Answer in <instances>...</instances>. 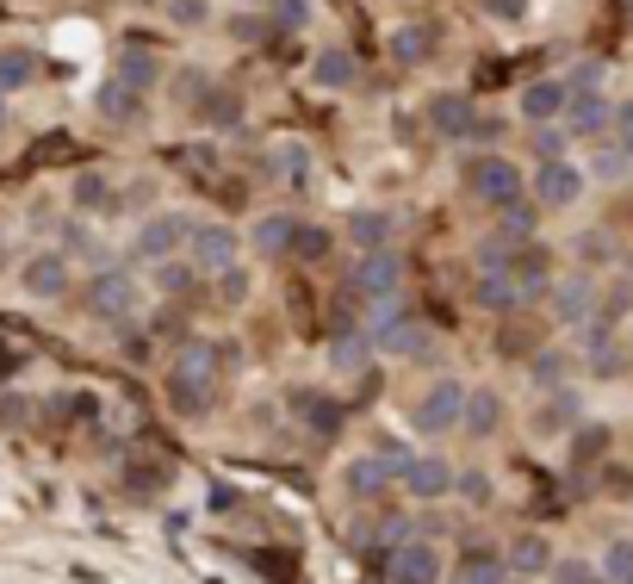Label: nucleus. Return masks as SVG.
Instances as JSON below:
<instances>
[{
  "label": "nucleus",
  "mask_w": 633,
  "mask_h": 584,
  "mask_svg": "<svg viewBox=\"0 0 633 584\" xmlns=\"http://www.w3.org/2000/svg\"><path fill=\"white\" fill-rule=\"evenodd\" d=\"M547 565H553L547 535H521V541L509 547V572H521V579H535V572H547Z\"/></svg>",
  "instance_id": "24"
},
{
  "label": "nucleus",
  "mask_w": 633,
  "mask_h": 584,
  "mask_svg": "<svg viewBox=\"0 0 633 584\" xmlns=\"http://www.w3.org/2000/svg\"><path fill=\"white\" fill-rule=\"evenodd\" d=\"M572 423H577V392H553L535 410V435H559V429H572Z\"/></svg>",
  "instance_id": "23"
},
{
  "label": "nucleus",
  "mask_w": 633,
  "mask_h": 584,
  "mask_svg": "<svg viewBox=\"0 0 633 584\" xmlns=\"http://www.w3.org/2000/svg\"><path fill=\"white\" fill-rule=\"evenodd\" d=\"M609 118H614V106L596 94V87H577V94H565V125H572V131H602Z\"/></svg>",
  "instance_id": "19"
},
{
  "label": "nucleus",
  "mask_w": 633,
  "mask_h": 584,
  "mask_svg": "<svg viewBox=\"0 0 633 584\" xmlns=\"http://www.w3.org/2000/svg\"><path fill=\"white\" fill-rule=\"evenodd\" d=\"M391 236H398V218H391V212H354V218H348V243H354L361 255L391 249Z\"/></svg>",
  "instance_id": "15"
},
{
  "label": "nucleus",
  "mask_w": 633,
  "mask_h": 584,
  "mask_svg": "<svg viewBox=\"0 0 633 584\" xmlns=\"http://www.w3.org/2000/svg\"><path fill=\"white\" fill-rule=\"evenodd\" d=\"M398 280H403V255L373 249V255H361V261H354V273H348V292H361V299H391V292H398Z\"/></svg>",
  "instance_id": "6"
},
{
  "label": "nucleus",
  "mask_w": 633,
  "mask_h": 584,
  "mask_svg": "<svg viewBox=\"0 0 633 584\" xmlns=\"http://www.w3.org/2000/svg\"><path fill=\"white\" fill-rule=\"evenodd\" d=\"M460 423H466V386L460 379H435L417 405V429L422 435H447V429H460Z\"/></svg>",
  "instance_id": "4"
},
{
  "label": "nucleus",
  "mask_w": 633,
  "mask_h": 584,
  "mask_svg": "<svg viewBox=\"0 0 633 584\" xmlns=\"http://www.w3.org/2000/svg\"><path fill=\"white\" fill-rule=\"evenodd\" d=\"M298 417H305V423L317 429V435H329V429H336V410H329L324 392H305V398H298Z\"/></svg>",
  "instance_id": "36"
},
{
  "label": "nucleus",
  "mask_w": 633,
  "mask_h": 584,
  "mask_svg": "<svg viewBox=\"0 0 633 584\" xmlns=\"http://www.w3.org/2000/svg\"><path fill=\"white\" fill-rule=\"evenodd\" d=\"M609 125H614V137H621V150L633 156V100H621V106H614Z\"/></svg>",
  "instance_id": "41"
},
{
  "label": "nucleus",
  "mask_w": 633,
  "mask_h": 584,
  "mask_svg": "<svg viewBox=\"0 0 633 584\" xmlns=\"http://www.w3.org/2000/svg\"><path fill=\"white\" fill-rule=\"evenodd\" d=\"M94 106H99V118H106V125H137V118H143V106H150V94L113 75V81H99Z\"/></svg>",
  "instance_id": "9"
},
{
  "label": "nucleus",
  "mask_w": 633,
  "mask_h": 584,
  "mask_svg": "<svg viewBox=\"0 0 633 584\" xmlns=\"http://www.w3.org/2000/svg\"><path fill=\"white\" fill-rule=\"evenodd\" d=\"M292 231H298L292 218H261V224H255V249L261 255H292Z\"/></svg>",
  "instance_id": "29"
},
{
  "label": "nucleus",
  "mask_w": 633,
  "mask_h": 584,
  "mask_svg": "<svg viewBox=\"0 0 633 584\" xmlns=\"http://www.w3.org/2000/svg\"><path fill=\"white\" fill-rule=\"evenodd\" d=\"M187 236H192V224H187V218L162 212V218H150V224L137 231V255H143V261H168V255L180 249V243H187Z\"/></svg>",
  "instance_id": "10"
},
{
  "label": "nucleus",
  "mask_w": 633,
  "mask_h": 584,
  "mask_svg": "<svg viewBox=\"0 0 633 584\" xmlns=\"http://www.w3.org/2000/svg\"><path fill=\"white\" fill-rule=\"evenodd\" d=\"M280 156H286V162H280V168H286V180H305V168H310L305 150H280Z\"/></svg>",
  "instance_id": "47"
},
{
  "label": "nucleus",
  "mask_w": 633,
  "mask_h": 584,
  "mask_svg": "<svg viewBox=\"0 0 633 584\" xmlns=\"http://www.w3.org/2000/svg\"><path fill=\"white\" fill-rule=\"evenodd\" d=\"M429 125H435L442 137H472L479 113H472V100H466V94H435V100H429Z\"/></svg>",
  "instance_id": "14"
},
{
  "label": "nucleus",
  "mask_w": 633,
  "mask_h": 584,
  "mask_svg": "<svg viewBox=\"0 0 633 584\" xmlns=\"http://www.w3.org/2000/svg\"><path fill=\"white\" fill-rule=\"evenodd\" d=\"M497 417H503L497 392H466V423H460V429H472V435H491V429H497Z\"/></svg>",
  "instance_id": "27"
},
{
  "label": "nucleus",
  "mask_w": 633,
  "mask_h": 584,
  "mask_svg": "<svg viewBox=\"0 0 633 584\" xmlns=\"http://www.w3.org/2000/svg\"><path fill=\"white\" fill-rule=\"evenodd\" d=\"M559 373H565V361H559V354L547 349V354H540V361H535V379H540V386H553Z\"/></svg>",
  "instance_id": "46"
},
{
  "label": "nucleus",
  "mask_w": 633,
  "mask_h": 584,
  "mask_svg": "<svg viewBox=\"0 0 633 584\" xmlns=\"http://www.w3.org/2000/svg\"><path fill=\"white\" fill-rule=\"evenodd\" d=\"M509 280L521 287V299L540 292L547 287V249H535V243H528V249H509Z\"/></svg>",
  "instance_id": "21"
},
{
  "label": "nucleus",
  "mask_w": 633,
  "mask_h": 584,
  "mask_svg": "<svg viewBox=\"0 0 633 584\" xmlns=\"http://www.w3.org/2000/svg\"><path fill=\"white\" fill-rule=\"evenodd\" d=\"M403 486H410V498H447L460 479L442 454H417V460H403Z\"/></svg>",
  "instance_id": "12"
},
{
  "label": "nucleus",
  "mask_w": 633,
  "mask_h": 584,
  "mask_svg": "<svg viewBox=\"0 0 633 584\" xmlns=\"http://www.w3.org/2000/svg\"><path fill=\"white\" fill-rule=\"evenodd\" d=\"M192 280H199L192 261H174V255H168V261H155V287H162V292H187Z\"/></svg>",
  "instance_id": "33"
},
{
  "label": "nucleus",
  "mask_w": 633,
  "mask_h": 584,
  "mask_svg": "<svg viewBox=\"0 0 633 584\" xmlns=\"http://www.w3.org/2000/svg\"><path fill=\"white\" fill-rule=\"evenodd\" d=\"M317 81H324V87H348V81H354V57L324 50V57H317Z\"/></svg>",
  "instance_id": "34"
},
{
  "label": "nucleus",
  "mask_w": 633,
  "mask_h": 584,
  "mask_svg": "<svg viewBox=\"0 0 633 584\" xmlns=\"http://www.w3.org/2000/svg\"><path fill=\"white\" fill-rule=\"evenodd\" d=\"M292 255H298V261H324V255H329V231H324V224H298V231H292Z\"/></svg>",
  "instance_id": "32"
},
{
  "label": "nucleus",
  "mask_w": 633,
  "mask_h": 584,
  "mask_svg": "<svg viewBox=\"0 0 633 584\" xmlns=\"http://www.w3.org/2000/svg\"><path fill=\"white\" fill-rule=\"evenodd\" d=\"M118 81H131V87H143V94H150L155 81H162V62L143 57V50H125V57H118Z\"/></svg>",
  "instance_id": "30"
},
{
  "label": "nucleus",
  "mask_w": 633,
  "mask_h": 584,
  "mask_svg": "<svg viewBox=\"0 0 633 584\" xmlns=\"http://www.w3.org/2000/svg\"><path fill=\"white\" fill-rule=\"evenodd\" d=\"M535 199L547 206V212H565V206H577V199H584V168H577V162H565V156L540 162Z\"/></svg>",
  "instance_id": "5"
},
{
  "label": "nucleus",
  "mask_w": 633,
  "mask_h": 584,
  "mask_svg": "<svg viewBox=\"0 0 633 584\" xmlns=\"http://www.w3.org/2000/svg\"><path fill=\"white\" fill-rule=\"evenodd\" d=\"M447 584H509V560H503L497 547H472V553H460Z\"/></svg>",
  "instance_id": "13"
},
{
  "label": "nucleus",
  "mask_w": 633,
  "mask_h": 584,
  "mask_svg": "<svg viewBox=\"0 0 633 584\" xmlns=\"http://www.w3.org/2000/svg\"><path fill=\"white\" fill-rule=\"evenodd\" d=\"M553 317L559 324H584V317H590V280H559L553 287Z\"/></svg>",
  "instance_id": "22"
},
{
  "label": "nucleus",
  "mask_w": 633,
  "mask_h": 584,
  "mask_svg": "<svg viewBox=\"0 0 633 584\" xmlns=\"http://www.w3.org/2000/svg\"><path fill=\"white\" fill-rule=\"evenodd\" d=\"M273 20L286 25V32H305V25H310V0H280V13H273Z\"/></svg>",
  "instance_id": "38"
},
{
  "label": "nucleus",
  "mask_w": 633,
  "mask_h": 584,
  "mask_svg": "<svg viewBox=\"0 0 633 584\" xmlns=\"http://www.w3.org/2000/svg\"><path fill=\"white\" fill-rule=\"evenodd\" d=\"M472 299H479L484 312H516V305H521V287L509 280V268H479V280H472Z\"/></svg>",
  "instance_id": "16"
},
{
  "label": "nucleus",
  "mask_w": 633,
  "mask_h": 584,
  "mask_svg": "<svg viewBox=\"0 0 633 584\" xmlns=\"http://www.w3.org/2000/svg\"><path fill=\"white\" fill-rule=\"evenodd\" d=\"M403 479V454H354L342 467V491L348 498H379Z\"/></svg>",
  "instance_id": "2"
},
{
  "label": "nucleus",
  "mask_w": 633,
  "mask_h": 584,
  "mask_svg": "<svg viewBox=\"0 0 633 584\" xmlns=\"http://www.w3.org/2000/svg\"><path fill=\"white\" fill-rule=\"evenodd\" d=\"M565 94H572L565 81H528V87H521V118H528V125L559 118V113H565Z\"/></svg>",
  "instance_id": "17"
},
{
  "label": "nucleus",
  "mask_w": 633,
  "mask_h": 584,
  "mask_svg": "<svg viewBox=\"0 0 633 584\" xmlns=\"http://www.w3.org/2000/svg\"><path fill=\"white\" fill-rule=\"evenodd\" d=\"M553 584H590V565H584V560H559L553 565Z\"/></svg>",
  "instance_id": "44"
},
{
  "label": "nucleus",
  "mask_w": 633,
  "mask_h": 584,
  "mask_svg": "<svg viewBox=\"0 0 633 584\" xmlns=\"http://www.w3.org/2000/svg\"><path fill=\"white\" fill-rule=\"evenodd\" d=\"M329 361H336V367L342 373H354V367H366V336L354 330V324H348L342 336H336V342H329Z\"/></svg>",
  "instance_id": "31"
},
{
  "label": "nucleus",
  "mask_w": 633,
  "mask_h": 584,
  "mask_svg": "<svg viewBox=\"0 0 633 584\" xmlns=\"http://www.w3.org/2000/svg\"><path fill=\"white\" fill-rule=\"evenodd\" d=\"M602 579L609 584H633V541H614L602 553Z\"/></svg>",
  "instance_id": "35"
},
{
  "label": "nucleus",
  "mask_w": 633,
  "mask_h": 584,
  "mask_svg": "<svg viewBox=\"0 0 633 584\" xmlns=\"http://www.w3.org/2000/svg\"><path fill=\"white\" fill-rule=\"evenodd\" d=\"M472 194H479L484 206H497V212L503 206H516L521 199V168L509 156H484L479 168H472Z\"/></svg>",
  "instance_id": "7"
},
{
  "label": "nucleus",
  "mask_w": 633,
  "mask_h": 584,
  "mask_svg": "<svg viewBox=\"0 0 633 584\" xmlns=\"http://www.w3.org/2000/svg\"><path fill=\"white\" fill-rule=\"evenodd\" d=\"M218 287H224V299H231V305H243V299H249V273H243V268H224V273H218Z\"/></svg>",
  "instance_id": "40"
},
{
  "label": "nucleus",
  "mask_w": 633,
  "mask_h": 584,
  "mask_svg": "<svg viewBox=\"0 0 633 584\" xmlns=\"http://www.w3.org/2000/svg\"><path fill=\"white\" fill-rule=\"evenodd\" d=\"M429 50H435V32H429V25H398V32H391V57L398 62H429Z\"/></svg>",
  "instance_id": "26"
},
{
  "label": "nucleus",
  "mask_w": 633,
  "mask_h": 584,
  "mask_svg": "<svg viewBox=\"0 0 633 584\" xmlns=\"http://www.w3.org/2000/svg\"><path fill=\"white\" fill-rule=\"evenodd\" d=\"M25 292H32V299H57V292H69V255H38V261L25 268Z\"/></svg>",
  "instance_id": "20"
},
{
  "label": "nucleus",
  "mask_w": 633,
  "mask_h": 584,
  "mask_svg": "<svg viewBox=\"0 0 633 584\" xmlns=\"http://www.w3.org/2000/svg\"><path fill=\"white\" fill-rule=\"evenodd\" d=\"M206 118H211V125H236V100H231V94H211Z\"/></svg>",
  "instance_id": "45"
},
{
  "label": "nucleus",
  "mask_w": 633,
  "mask_h": 584,
  "mask_svg": "<svg viewBox=\"0 0 633 584\" xmlns=\"http://www.w3.org/2000/svg\"><path fill=\"white\" fill-rule=\"evenodd\" d=\"M596 175L621 180V175H628V150H602V156H596Z\"/></svg>",
  "instance_id": "42"
},
{
  "label": "nucleus",
  "mask_w": 633,
  "mask_h": 584,
  "mask_svg": "<svg viewBox=\"0 0 633 584\" xmlns=\"http://www.w3.org/2000/svg\"><path fill=\"white\" fill-rule=\"evenodd\" d=\"M137 312V280L125 268H106L94 273V287H87V317H99V324H125V317Z\"/></svg>",
  "instance_id": "3"
},
{
  "label": "nucleus",
  "mask_w": 633,
  "mask_h": 584,
  "mask_svg": "<svg viewBox=\"0 0 633 584\" xmlns=\"http://www.w3.org/2000/svg\"><path fill=\"white\" fill-rule=\"evenodd\" d=\"M0 367H13V349H7V342H0Z\"/></svg>",
  "instance_id": "48"
},
{
  "label": "nucleus",
  "mask_w": 633,
  "mask_h": 584,
  "mask_svg": "<svg viewBox=\"0 0 633 584\" xmlns=\"http://www.w3.org/2000/svg\"><path fill=\"white\" fill-rule=\"evenodd\" d=\"M484 13H491V20H503V25H516L521 13H528V0H484Z\"/></svg>",
  "instance_id": "43"
},
{
  "label": "nucleus",
  "mask_w": 633,
  "mask_h": 584,
  "mask_svg": "<svg viewBox=\"0 0 633 584\" xmlns=\"http://www.w3.org/2000/svg\"><path fill=\"white\" fill-rule=\"evenodd\" d=\"M218 367H224V354L206 349V342L180 349V361L168 367V405L180 417H206L211 398H218Z\"/></svg>",
  "instance_id": "1"
},
{
  "label": "nucleus",
  "mask_w": 633,
  "mask_h": 584,
  "mask_svg": "<svg viewBox=\"0 0 633 584\" xmlns=\"http://www.w3.org/2000/svg\"><path fill=\"white\" fill-rule=\"evenodd\" d=\"M187 261L199 273H224V268H236V231L231 224H199V231L187 236Z\"/></svg>",
  "instance_id": "8"
},
{
  "label": "nucleus",
  "mask_w": 633,
  "mask_h": 584,
  "mask_svg": "<svg viewBox=\"0 0 633 584\" xmlns=\"http://www.w3.org/2000/svg\"><path fill=\"white\" fill-rule=\"evenodd\" d=\"M75 206H81V212H118L113 180L94 175V168H87V175H75Z\"/></svg>",
  "instance_id": "25"
},
{
  "label": "nucleus",
  "mask_w": 633,
  "mask_h": 584,
  "mask_svg": "<svg viewBox=\"0 0 633 584\" xmlns=\"http://www.w3.org/2000/svg\"><path fill=\"white\" fill-rule=\"evenodd\" d=\"M168 20L180 25V32H192V25L211 20V0H168Z\"/></svg>",
  "instance_id": "37"
},
{
  "label": "nucleus",
  "mask_w": 633,
  "mask_h": 584,
  "mask_svg": "<svg viewBox=\"0 0 633 584\" xmlns=\"http://www.w3.org/2000/svg\"><path fill=\"white\" fill-rule=\"evenodd\" d=\"M385 349L403 354V361H429V354H435V330H429V324H410V317H398V324H385Z\"/></svg>",
  "instance_id": "18"
},
{
  "label": "nucleus",
  "mask_w": 633,
  "mask_h": 584,
  "mask_svg": "<svg viewBox=\"0 0 633 584\" xmlns=\"http://www.w3.org/2000/svg\"><path fill=\"white\" fill-rule=\"evenodd\" d=\"M32 75H38V57H32V50H20V44H13V50H0V94L25 87Z\"/></svg>",
  "instance_id": "28"
},
{
  "label": "nucleus",
  "mask_w": 633,
  "mask_h": 584,
  "mask_svg": "<svg viewBox=\"0 0 633 584\" xmlns=\"http://www.w3.org/2000/svg\"><path fill=\"white\" fill-rule=\"evenodd\" d=\"M391 584H442V553L429 541H403L391 553Z\"/></svg>",
  "instance_id": "11"
},
{
  "label": "nucleus",
  "mask_w": 633,
  "mask_h": 584,
  "mask_svg": "<svg viewBox=\"0 0 633 584\" xmlns=\"http://www.w3.org/2000/svg\"><path fill=\"white\" fill-rule=\"evenodd\" d=\"M503 224H509L516 236H528V231H535V206H528V199H516V206H503Z\"/></svg>",
  "instance_id": "39"
}]
</instances>
